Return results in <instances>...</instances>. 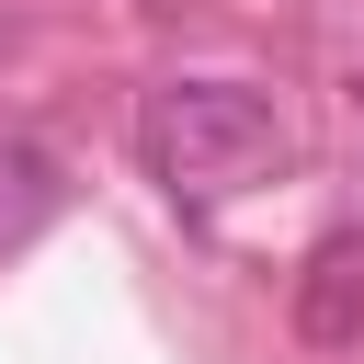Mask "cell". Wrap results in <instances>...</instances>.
I'll return each instance as SVG.
<instances>
[{
	"label": "cell",
	"mask_w": 364,
	"mask_h": 364,
	"mask_svg": "<svg viewBox=\"0 0 364 364\" xmlns=\"http://www.w3.org/2000/svg\"><path fill=\"white\" fill-rule=\"evenodd\" d=\"M136 159L171 193L216 205V193H250V182L284 171V114L250 80H171V91L136 102Z\"/></svg>",
	"instance_id": "obj_1"
},
{
	"label": "cell",
	"mask_w": 364,
	"mask_h": 364,
	"mask_svg": "<svg viewBox=\"0 0 364 364\" xmlns=\"http://www.w3.org/2000/svg\"><path fill=\"white\" fill-rule=\"evenodd\" d=\"M296 330H307L318 353H353V341H364V228H341V239L307 250V273H296Z\"/></svg>",
	"instance_id": "obj_2"
},
{
	"label": "cell",
	"mask_w": 364,
	"mask_h": 364,
	"mask_svg": "<svg viewBox=\"0 0 364 364\" xmlns=\"http://www.w3.org/2000/svg\"><path fill=\"white\" fill-rule=\"evenodd\" d=\"M68 205V182H57V159L46 148H23V136H0V250H23L46 216Z\"/></svg>",
	"instance_id": "obj_3"
}]
</instances>
